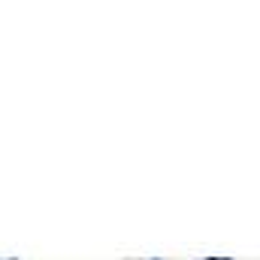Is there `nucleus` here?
I'll return each mask as SVG.
<instances>
[{
  "label": "nucleus",
  "instance_id": "nucleus-1",
  "mask_svg": "<svg viewBox=\"0 0 260 260\" xmlns=\"http://www.w3.org/2000/svg\"><path fill=\"white\" fill-rule=\"evenodd\" d=\"M206 260H230V257H206Z\"/></svg>",
  "mask_w": 260,
  "mask_h": 260
}]
</instances>
